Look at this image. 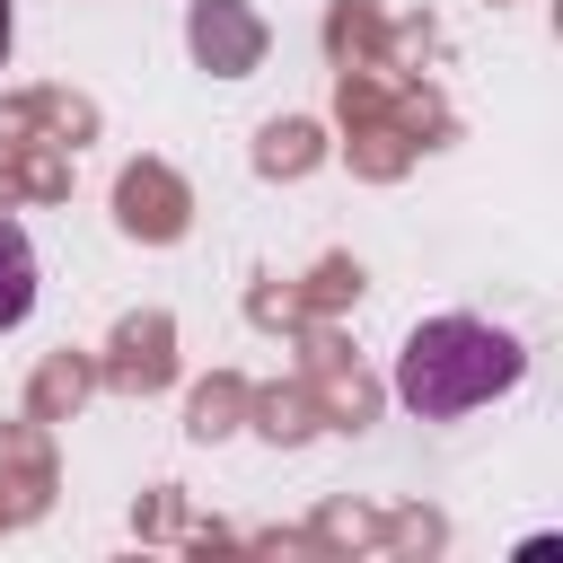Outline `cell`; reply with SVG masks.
Listing matches in <instances>:
<instances>
[{
    "label": "cell",
    "mask_w": 563,
    "mask_h": 563,
    "mask_svg": "<svg viewBox=\"0 0 563 563\" xmlns=\"http://www.w3.org/2000/svg\"><path fill=\"white\" fill-rule=\"evenodd\" d=\"M528 378V352L510 325H484V317H422L396 352V396L422 413V422H457L493 396H510Z\"/></svg>",
    "instance_id": "obj_1"
},
{
    "label": "cell",
    "mask_w": 563,
    "mask_h": 563,
    "mask_svg": "<svg viewBox=\"0 0 563 563\" xmlns=\"http://www.w3.org/2000/svg\"><path fill=\"white\" fill-rule=\"evenodd\" d=\"M35 282H44V273H35V238H26V229L0 211V334H9V325H26Z\"/></svg>",
    "instance_id": "obj_2"
},
{
    "label": "cell",
    "mask_w": 563,
    "mask_h": 563,
    "mask_svg": "<svg viewBox=\"0 0 563 563\" xmlns=\"http://www.w3.org/2000/svg\"><path fill=\"white\" fill-rule=\"evenodd\" d=\"M9 35H18V18H9V0H0V62H9Z\"/></svg>",
    "instance_id": "obj_3"
}]
</instances>
